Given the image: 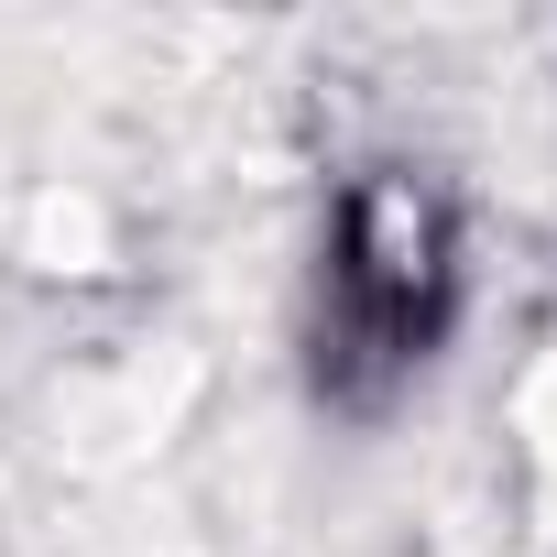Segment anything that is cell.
I'll use <instances>...</instances> for the list:
<instances>
[{"label":"cell","mask_w":557,"mask_h":557,"mask_svg":"<svg viewBox=\"0 0 557 557\" xmlns=\"http://www.w3.org/2000/svg\"><path fill=\"white\" fill-rule=\"evenodd\" d=\"M448 285V240L437 208L405 175H372L339 219V262H329V307H339V361H416L426 318Z\"/></svg>","instance_id":"obj_1"}]
</instances>
